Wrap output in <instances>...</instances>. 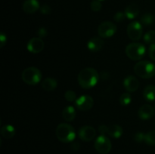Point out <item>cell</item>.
<instances>
[{"mask_svg":"<svg viewBox=\"0 0 155 154\" xmlns=\"http://www.w3.org/2000/svg\"><path fill=\"white\" fill-rule=\"evenodd\" d=\"M99 76L101 77V79H102L106 80V79H108L109 76H110V75H109L108 72H106V71H103V72H101V75H100Z\"/></svg>","mask_w":155,"mask_h":154,"instance_id":"obj_35","label":"cell"},{"mask_svg":"<svg viewBox=\"0 0 155 154\" xmlns=\"http://www.w3.org/2000/svg\"><path fill=\"white\" fill-rule=\"evenodd\" d=\"M96 136V130L90 125H84L79 130V137L83 141L89 142Z\"/></svg>","mask_w":155,"mask_h":154,"instance_id":"obj_10","label":"cell"},{"mask_svg":"<svg viewBox=\"0 0 155 154\" xmlns=\"http://www.w3.org/2000/svg\"><path fill=\"white\" fill-rule=\"evenodd\" d=\"M71 149L74 151H77L80 149V144L78 143H73L71 144Z\"/></svg>","mask_w":155,"mask_h":154,"instance_id":"obj_36","label":"cell"},{"mask_svg":"<svg viewBox=\"0 0 155 154\" xmlns=\"http://www.w3.org/2000/svg\"><path fill=\"white\" fill-rule=\"evenodd\" d=\"M64 98L69 102H74L77 101V94L72 90H68L64 93Z\"/></svg>","mask_w":155,"mask_h":154,"instance_id":"obj_26","label":"cell"},{"mask_svg":"<svg viewBox=\"0 0 155 154\" xmlns=\"http://www.w3.org/2000/svg\"><path fill=\"white\" fill-rule=\"evenodd\" d=\"M144 41L147 44H154L155 43V31L151 30L144 35Z\"/></svg>","mask_w":155,"mask_h":154,"instance_id":"obj_24","label":"cell"},{"mask_svg":"<svg viewBox=\"0 0 155 154\" xmlns=\"http://www.w3.org/2000/svg\"><path fill=\"white\" fill-rule=\"evenodd\" d=\"M146 48L145 45L139 42H132L129 44L125 49L127 57L133 60H139L145 56Z\"/></svg>","mask_w":155,"mask_h":154,"instance_id":"obj_4","label":"cell"},{"mask_svg":"<svg viewBox=\"0 0 155 154\" xmlns=\"http://www.w3.org/2000/svg\"><path fill=\"white\" fill-rule=\"evenodd\" d=\"M148 54H149L150 58L155 61V43L151 44V46L149 47Z\"/></svg>","mask_w":155,"mask_h":154,"instance_id":"obj_31","label":"cell"},{"mask_svg":"<svg viewBox=\"0 0 155 154\" xmlns=\"http://www.w3.org/2000/svg\"><path fill=\"white\" fill-rule=\"evenodd\" d=\"M117 32V26L110 21H104L98 27V33L101 38H110Z\"/></svg>","mask_w":155,"mask_h":154,"instance_id":"obj_8","label":"cell"},{"mask_svg":"<svg viewBox=\"0 0 155 154\" xmlns=\"http://www.w3.org/2000/svg\"><path fill=\"white\" fill-rule=\"evenodd\" d=\"M100 1H103V0H100Z\"/></svg>","mask_w":155,"mask_h":154,"instance_id":"obj_37","label":"cell"},{"mask_svg":"<svg viewBox=\"0 0 155 154\" xmlns=\"http://www.w3.org/2000/svg\"><path fill=\"white\" fill-rule=\"evenodd\" d=\"M21 78L26 84L35 85L40 82L42 79V72L38 68L31 66L23 71Z\"/></svg>","mask_w":155,"mask_h":154,"instance_id":"obj_5","label":"cell"},{"mask_svg":"<svg viewBox=\"0 0 155 154\" xmlns=\"http://www.w3.org/2000/svg\"><path fill=\"white\" fill-rule=\"evenodd\" d=\"M124 86L128 92H135L139 87V82L133 75H127L124 81Z\"/></svg>","mask_w":155,"mask_h":154,"instance_id":"obj_12","label":"cell"},{"mask_svg":"<svg viewBox=\"0 0 155 154\" xmlns=\"http://www.w3.org/2000/svg\"><path fill=\"white\" fill-rule=\"evenodd\" d=\"M47 33H48V31H47V30L45 27H41V28H39V30H37L38 36H39V38H41V39L45 37V36H47Z\"/></svg>","mask_w":155,"mask_h":154,"instance_id":"obj_32","label":"cell"},{"mask_svg":"<svg viewBox=\"0 0 155 154\" xmlns=\"http://www.w3.org/2000/svg\"><path fill=\"white\" fill-rule=\"evenodd\" d=\"M15 128L12 125H5L2 127L1 128V135L4 138L10 139L15 136Z\"/></svg>","mask_w":155,"mask_h":154,"instance_id":"obj_21","label":"cell"},{"mask_svg":"<svg viewBox=\"0 0 155 154\" xmlns=\"http://www.w3.org/2000/svg\"><path fill=\"white\" fill-rule=\"evenodd\" d=\"M141 24L145 26H150L154 24V16L150 13L145 14L141 17Z\"/></svg>","mask_w":155,"mask_h":154,"instance_id":"obj_22","label":"cell"},{"mask_svg":"<svg viewBox=\"0 0 155 154\" xmlns=\"http://www.w3.org/2000/svg\"><path fill=\"white\" fill-rule=\"evenodd\" d=\"M57 81L54 79L48 77V78L45 79L42 82V88L47 91H54L57 87Z\"/></svg>","mask_w":155,"mask_h":154,"instance_id":"obj_20","label":"cell"},{"mask_svg":"<svg viewBox=\"0 0 155 154\" xmlns=\"http://www.w3.org/2000/svg\"><path fill=\"white\" fill-rule=\"evenodd\" d=\"M103 45H104V42H103L101 37H97V36L89 39L87 43L88 49L92 52H95V51H98L99 50H101Z\"/></svg>","mask_w":155,"mask_h":154,"instance_id":"obj_15","label":"cell"},{"mask_svg":"<svg viewBox=\"0 0 155 154\" xmlns=\"http://www.w3.org/2000/svg\"><path fill=\"white\" fill-rule=\"evenodd\" d=\"M145 134H144V133L139 131V132L135 134L134 140H136L137 143H142V141H145Z\"/></svg>","mask_w":155,"mask_h":154,"instance_id":"obj_29","label":"cell"},{"mask_svg":"<svg viewBox=\"0 0 155 154\" xmlns=\"http://www.w3.org/2000/svg\"><path fill=\"white\" fill-rule=\"evenodd\" d=\"M127 33L129 38L132 40H139L142 38V33H143L142 24L138 21H133V22L130 23L127 26Z\"/></svg>","mask_w":155,"mask_h":154,"instance_id":"obj_7","label":"cell"},{"mask_svg":"<svg viewBox=\"0 0 155 154\" xmlns=\"http://www.w3.org/2000/svg\"><path fill=\"white\" fill-rule=\"evenodd\" d=\"M45 44L39 37H34L30 39L27 43V50L33 54H38L43 50Z\"/></svg>","mask_w":155,"mask_h":154,"instance_id":"obj_11","label":"cell"},{"mask_svg":"<svg viewBox=\"0 0 155 154\" xmlns=\"http://www.w3.org/2000/svg\"><path fill=\"white\" fill-rule=\"evenodd\" d=\"M57 138L62 143H71L75 139V129L68 123H60L55 130Z\"/></svg>","mask_w":155,"mask_h":154,"instance_id":"obj_2","label":"cell"},{"mask_svg":"<svg viewBox=\"0 0 155 154\" xmlns=\"http://www.w3.org/2000/svg\"><path fill=\"white\" fill-rule=\"evenodd\" d=\"M107 134L113 138H120L123 134V128L119 125H111L108 126Z\"/></svg>","mask_w":155,"mask_h":154,"instance_id":"obj_19","label":"cell"},{"mask_svg":"<svg viewBox=\"0 0 155 154\" xmlns=\"http://www.w3.org/2000/svg\"><path fill=\"white\" fill-rule=\"evenodd\" d=\"M107 131H108V126L105 125H101L98 127V131L101 135H106L107 134Z\"/></svg>","mask_w":155,"mask_h":154,"instance_id":"obj_33","label":"cell"},{"mask_svg":"<svg viewBox=\"0 0 155 154\" xmlns=\"http://www.w3.org/2000/svg\"><path fill=\"white\" fill-rule=\"evenodd\" d=\"M143 97L148 102L155 101V86L149 85L146 86L143 91Z\"/></svg>","mask_w":155,"mask_h":154,"instance_id":"obj_18","label":"cell"},{"mask_svg":"<svg viewBox=\"0 0 155 154\" xmlns=\"http://www.w3.org/2000/svg\"><path fill=\"white\" fill-rule=\"evenodd\" d=\"M75 105L77 109L81 111H88L91 110L94 105L93 98L88 95H81L75 101Z\"/></svg>","mask_w":155,"mask_h":154,"instance_id":"obj_9","label":"cell"},{"mask_svg":"<svg viewBox=\"0 0 155 154\" xmlns=\"http://www.w3.org/2000/svg\"><path fill=\"white\" fill-rule=\"evenodd\" d=\"M134 72L142 79H150L155 75V65L148 60H142L135 65Z\"/></svg>","mask_w":155,"mask_h":154,"instance_id":"obj_3","label":"cell"},{"mask_svg":"<svg viewBox=\"0 0 155 154\" xmlns=\"http://www.w3.org/2000/svg\"><path fill=\"white\" fill-rule=\"evenodd\" d=\"M51 7H50L48 5L45 4L40 8V12L42 14H49L51 13Z\"/></svg>","mask_w":155,"mask_h":154,"instance_id":"obj_30","label":"cell"},{"mask_svg":"<svg viewBox=\"0 0 155 154\" xmlns=\"http://www.w3.org/2000/svg\"><path fill=\"white\" fill-rule=\"evenodd\" d=\"M90 8L93 11H99L102 8V4L100 0H93L91 2Z\"/></svg>","mask_w":155,"mask_h":154,"instance_id":"obj_27","label":"cell"},{"mask_svg":"<svg viewBox=\"0 0 155 154\" xmlns=\"http://www.w3.org/2000/svg\"><path fill=\"white\" fill-rule=\"evenodd\" d=\"M76 110L72 106H67L62 111V117L66 122H72L76 117Z\"/></svg>","mask_w":155,"mask_h":154,"instance_id":"obj_17","label":"cell"},{"mask_svg":"<svg viewBox=\"0 0 155 154\" xmlns=\"http://www.w3.org/2000/svg\"><path fill=\"white\" fill-rule=\"evenodd\" d=\"M95 149L98 153L107 154L110 151L112 147L110 140L106 135H100L96 138L95 141Z\"/></svg>","mask_w":155,"mask_h":154,"instance_id":"obj_6","label":"cell"},{"mask_svg":"<svg viewBox=\"0 0 155 154\" xmlns=\"http://www.w3.org/2000/svg\"><path fill=\"white\" fill-rule=\"evenodd\" d=\"M40 8L38 0H25L22 5V9L27 14H33Z\"/></svg>","mask_w":155,"mask_h":154,"instance_id":"obj_14","label":"cell"},{"mask_svg":"<svg viewBox=\"0 0 155 154\" xmlns=\"http://www.w3.org/2000/svg\"><path fill=\"white\" fill-rule=\"evenodd\" d=\"M124 13H125L126 17H127L128 19H134V18H136L139 14V6L136 4H134V3L129 5L126 8Z\"/></svg>","mask_w":155,"mask_h":154,"instance_id":"obj_16","label":"cell"},{"mask_svg":"<svg viewBox=\"0 0 155 154\" xmlns=\"http://www.w3.org/2000/svg\"><path fill=\"white\" fill-rule=\"evenodd\" d=\"M132 97L130 93H124L120 97V103L123 106H127L131 103Z\"/></svg>","mask_w":155,"mask_h":154,"instance_id":"obj_25","label":"cell"},{"mask_svg":"<svg viewBox=\"0 0 155 154\" xmlns=\"http://www.w3.org/2000/svg\"><path fill=\"white\" fill-rule=\"evenodd\" d=\"M126 18H127V17H126L125 13H124V12H121V11L117 12V13L114 14V21L117 23L124 21V19H125Z\"/></svg>","mask_w":155,"mask_h":154,"instance_id":"obj_28","label":"cell"},{"mask_svg":"<svg viewBox=\"0 0 155 154\" xmlns=\"http://www.w3.org/2000/svg\"><path fill=\"white\" fill-rule=\"evenodd\" d=\"M154 109L149 104H145L139 108L138 115L142 120H148L154 115Z\"/></svg>","mask_w":155,"mask_h":154,"instance_id":"obj_13","label":"cell"},{"mask_svg":"<svg viewBox=\"0 0 155 154\" xmlns=\"http://www.w3.org/2000/svg\"><path fill=\"white\" fill-rule=\"evenodd\" d=\"M100 76L95 69L91 67L82 69L78 74V83L83 88L88 89L94 87L98 82Z\"/></svg>","mask_w":155,"mask_h":154,"instance_id":"obj_1","label":"cell"},{"mask_svg":"<svg viewBox=\"0 0 155 154\" xmlns=\"http://www.w3.org/2000/svg\"><path fill=\"white\" fill-rule=\"evenodd\" d=\"M6 40H7V37H6L5 34L3 33H1L0 35V42H1V48H2L6 43Z\"/></svg>","mask_w":155,"mask_h":154,"instance_id":"obj_34","label":"cell"},{"mask_svg":"<svg viewBox=\"0 0 155 154\" xmlns=\"http://www.w3.org/2000/svg\"><path fill=\"white\" fill-rule=\"evenodd\" d=\"M145 142L148 145H155V131H151L146 133L145 135Z\"/></svg>","mask_w":155,"mask_h":154,"instance_id":"obj_23","label":"cell"}]
</instances>
